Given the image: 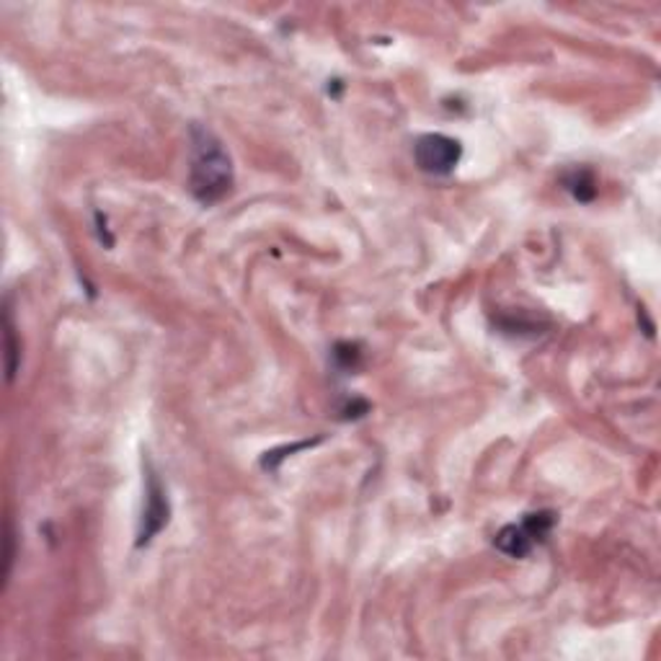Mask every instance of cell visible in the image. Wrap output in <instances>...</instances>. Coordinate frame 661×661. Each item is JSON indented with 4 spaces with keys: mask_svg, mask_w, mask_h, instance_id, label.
I'll use <instances>...</instances> for the list:
<instances>
[{
    "mask_svg": "<svg viewBox=\"0 0 661 661\" xmlns=\"http://www.w3.org/2000/svg\"><path fill=\"white\" fill-rule=\"evenodd\" d=\"M169 496L153 468H148V486H146V509H142V522L138 533V545H148L161 530L169 524Z\"/></svg>",
    "mask_w": 661,
    "mask_h": 661,
    "instance_id": "4",
    "label": "cell"
},
{
    "mask_svg": "<svg viewBox=\"0 0 661 661\" xmlns=\"http://www.w3.org/2000/svg\"><path fill=\"white\" fill-rule=\"evenodd\" d=\"M21 347L16 344V326H13L11 308H5V372H9V383H13L19 370Z\"/></svg>",
    "mask_w": 661,
    "mask_h": 661,
    "instance_id": "6",
    "label": "cell"
},
{
    "mask_svg": "<svg viewBox=\"0 0 661 661\" xmlns=\"http://www.w3.org/2000/svg\"><path fill=\"white\" fill-rule=\"evenodd\" d=\"M414 158L424 174L448 176L457 169L460 158H463V146L448 135H424L416 140Z\"/></svg>",
    "mask_w": 661,
    "mask_h": 661,
    "instance_id": "3",
    "label": "cell"
},
{
    "mask_svg": "<svg viewBox=\"0 0 661 661\" xmlns=\"http://www.w3.org/2000/svg\"><path fill=\"white\" fill-rule=\"evenodd\" d=\"M556 514L553 512H533L524 514L520 524H507L494 537V545L509 558H524L535 545H541L550 535Z\"/></svg>",
    "mask_w": 661,
    "mask_h": 661,
    "instance_id": "2",
    "label": "cell"
},
{
    "mask_svg": "<svg viewBox=\"0 0 661 661\" xmlns=\"http://www.w3.org/2000/svg\"><path fill=\"white\" fill-rule=\"evenodd\" d=\"M359 349H357V344H339V347L334 349V359H336V364H339V368L344 370V372H351V370H357L359 368Z\"/></svg>",
    "mask_w": 661,
    "mask_h": 661,
    "instance_id": "7",
    "label": "cell"
},
{
    "mask_svg": "<svg viewBox=\"0 0 661 661\" xmlns=\"http://www.w3.org/2000/svg\"><path fill=\"white\" fill-rule=\"evenodd\" d=\"M233 189V161L210 129L192 127L189 192L202 205H218Z\"/></svg>",
    "mask_w": 661,
    "mask_h": 661,
    "instance_id": "1",
    "label": "cell"
},
{
    "mask_svg": "<svg viewBox=\"0 0 661 661\" xmlns=\"http://www.w3.org/2000/svg\"><path fill=\"white\" fill-rule=\"evenodd\" d=\"M566 189H569L571 197L579 199V202H592L594 194H598V182H594L592 171L577 169L566 176Z\"/></svg>",
    "mask_w": 661,
    "mask_h": 661,
    "instance_id": "5",
    "label": "cell"
}]
</instances>
